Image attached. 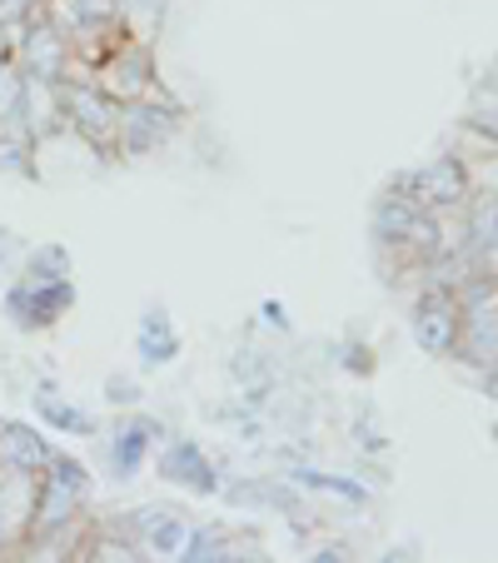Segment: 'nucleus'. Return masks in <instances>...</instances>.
Segmentation results:
<instances>
[{
	"instance_id": "nucleus-1",
	"label": "nucleus",
	"mask_w": 498,
	"mask_h": 563,
	"mask_svg": "<svg viewBox=\"0 0 498 563\" xmlns=\"http://www.w3.org/2000/svg\"><path fill=\"white\" fill-rule=\"evenodd\" d=\"M80 489H86V478L75 474L70 464H55V474L45 478V494H41V514H35V523H41V529L65 523V519H70V509L80 504Z\"/></svg>"
},
{
	"instance_id": "nucleus-2",
	"label": "nucleus",
	"mask_w": 498,
	"mask_h": 563,
	"mask_svg": "<svg viewBox=\"0 0 498 563\" xmlns=\"http://www.w3.org/2000/svg\"><path fill=\"white\" fill-rule=\"evenodd\" d=\"M409 190H413V200H424V205H449L464 195V170H458L454 159H439V165L413 175Z\"/></svg>"
},
{
	"instance_id": "nucleus-3",
	"label": "nucleus",
	"mask_w": 498,
	"mask_h": 563,
	"mask_svg": "<svg viewBox=\"0 0 498 563\" xmlns=\"http://www.w3.org/2000/svg\"><path fill=\"white\" fill-rule=\"evenodd\" d=\"M413 334L429 354H444L454 344V305L449 299H424L419 314H413Z\"/></svg>"
},
{
	"instance_id": "nucleus-4",
	"label": "nucleus",
	"mask_w": 498,
	"mask_h": 563,
	"mask_svg": "<svg viewBox=\"0 0 498 563\" xmlns=\"http://www.w3.org/2000/svg\"><path fill=\"white\" fill-rule=\"evenodd\" d=\"M145 539H150V549L170 553V559H185V553H190L195 529L175 509H150L145 514Z\"/></svg>"
},
{
	"instance_id": "nucleus-5",
	"label": "nucleus",
	"mask_w": 498,
	"mask_h": 563,
	"mask_svg": "<svg viewBox=\"0 0 498 563\" xmlns=\"http://www.w3.org/2000/svg\"><path fill=\"white\" fill-rule=\"evenodd\" d=\"M45 444L41 434H31V429L11 424V429H0V464H11V468H41L45 464Z\"/></svg>"
},
{
	"instance_id": "nucleus-6",
	"label": "nucleus",
	"mask_w": 498,
	"mask_h": 563,
	"mask_svg": "<svg viewBox=\"0 0 498 563\" xmlns=\"http://www.w3.org/2000/svg\"><path fill=\"white\" fill-rule=\"evenodd\" d=\"M165 468H170V478H180V484H195V489H210V484H214L210 468H204V459L195 454V444H175L170 454H165Z\"/></svg>"
},
{
	"instance_id": "nucleus-7",
	"label": "nucleus",
	"mask_w": 498,
	"mask_h": 563,
	"mask_svg": "<svg viewBox=\"0 0 498 563\" xmlns=\"http://www.w3.org/2000/svg\"><path fill=\"white\" fill-rule=\"evenodd\" d=\"M70 106H75V120H80V125H86L90 135H106V130L115 125V110H110V100L90 96V90H75Z\"/></svg>"
},
{
	"instance_id": "nucleus-8",
	"label": "nucleus",
	"mask_w": 498,
	"mask_h": 563,
	"mask_svg": "<svg viewBox=\"0 0 498 563\" xmlns=\"http://www.w3.org/2000/svg\"><path fill=\"white\" fill-rule=\"evenodd\" d=\"M125 130H130V150H150L155 140H165L170 120H159V110H135V115L125 120Z\"/></svg>"
},
{
	"instance_id": "nucleus-9",
	"label": "nucleus",
	"mask_w": 498,
	"mask_h": 563,
	"mask_svg": "<svg viewBox=\"0 0 498 563\" xmlns=\"http://www.w3.org/2000/svg\"><path fill=\"white\" fill-rule=\"evenodd\" d=\"M145 444H150V429L140 424V429H130L125 434V444H115V464H120V474H130V468L140 464V454H145Z\"/></svg>"
},
{
	"instance_id": "nucleus-10",
	"label": "nucleus",
	"mask_w": 498,
	"mask_h": 563,
	"mask_svg": "<svg viewBox=\"0 0 498 563\" xmlns=\"http://www.w3.org/2000/svg\"><path fill=\"white\" fill-rule=\"evenodd\" d=\"M15 106H21V86L11 80V70L0 65V120L5 115H15Z\"/></svg>"
},
{
	"instance_id": "nucleus-11",
	"label": "nucleus",
	"mask_w": 498,
	"mask_h": 563,
	"mask_svg": "<svg viewBox=\"0 0 498 563\" xmlns=\"http://www.w3.org/2000/svg\"><path fill=\"white\" fill-rule=\"evenodd\" d=\"M0 533H5V514H0Z\"/></svg>"
}]
</instances>
